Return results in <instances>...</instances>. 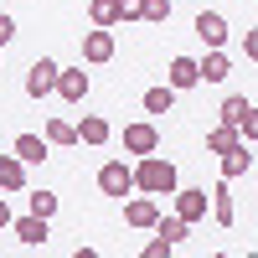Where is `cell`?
<instances>
[{
  "label": "cell",
  "instance_id": "6da1fadb",
  "mask_svg": "<svg viewBox=\"0 0 258 258\" xmlns=\"http://www.w3.org/2000/svg\"><path fill=\"white\" fill-rule=\"evenodd\" d=\"M181 186V176H176V165H170L165 155H140V165H135V191H145V197H170V191Z\"/></svg>",
  "mask_w": 258,
  "mask_h": 258
},
{
  "label": "cell",
  "instance_id": "7a4b0ae2",
  "mask_svg": "<svg viewBox=\"0 0 258 258\" xmlns=\"http://www.w3.org/2000/svg\"><path fill=\"white\" fill-rule=\"evenodd\" d=\"M98 191H103V197H129V191H135V165H124V160H109V165H103L98 170Z\"/></svg>",
  "mask_w": 258,
  "mask_h": 258
},
{
  "label": "cell",
  "instance_id": "3957f363",
  "mask_svg": "<svg viewBox=\"0 0 258 258\" xmlns=\"http://www.w3.org/2000/svg\"><path fill=\"white\" fill-rule=\"evenodd\" d=\"M57 73H62V68H57L52 57H36V62H31V73H26V93H31V98L57 93Z\"/></svg>",
  "mask_w": 258,
  "mask_h": 258
},
{
  "label": "cell",
  "instance_id": "277c9868",
  "mask_svg": "<svg viewBox=\"0 0 258 258\" xmlns=\"http://www.w3.org/2000/svg\"><path fill=\"white\" fill-rule=\"evenodd\" d=\"M124 150L129 155H150V150H160V129L140 119V124H124Z\"/></svg>",
  "mask_w": 258,
  "mask_h": 258
},
{
  "label": "cell",
  "instance_id": "5b68a950",
  "mask_svg": "<svg viewBox=\"0 0 258 258\" xmlns=\"http://www.w3.org/2000/svg\"><path fill=\"white\" fill-rule=\"evenodd\" d=\"M170 197H176V217H186L191 227L207 217V191H202V186H176Z\"/></svg>",
  "mask_w": 258,
  "mask_h": 258
},
{
  "label": "cell",
  "instance_id": "8992f818",
  "mask_svg": "<svg viewBox=\"0 0 258 258\" xmlns=\"http://www.w3.org/2000/svg\"><path fill=\"white\" fill-rule=\"evenodd\" d=\"M11 232H16L26 248H41V243L52 238V232H47V217H36V212H26V217H11Z\"/></svg>",
  "mask_w": 258,
  "mask_h": 258
},
{
  "label": "cell",
  "instance_id": "52a82bcc",
  "mask_svg": "<svg viewBox=\"0 0 258 258\" xmlns=\"http://www.w3.org/2000/svg\"><path fill=\"white\" fill-rule=\"evenodd\" d=\"M212 217H217V227H232V222H238V207H232V181L222 176L217 186H212Z\"/></svg>",
  "mask_w": 258,
  "mask_h": 258
},
{
  "label": "cell",
  "instance_id": "ba28073f",
  "mask_svg": "<svg viewBox=\"0 0 258 258\" xmlns=\"http://www.w3.org/2000/svg\"><path fill=\"white\" fill-rule=\"evenodd\" d=\"M124 222H129V227H155V222H160L155 197H129V202H124Z\"/></svg>",
  "mask_w": 258,
  "mask_h": 258
},
{
  "label": "cell",
  "instance_id": "9c48e42d",
  "mask_svg": "<svg viewBox=\"0 0 258 258\" xmlns=\"http://www.w3.org/2000/svg\"><path fill=\"white\" fill-rule=\"evenodd\" d=\"M114 57V31L109 26H93L83 36V62H109Z\"/></svg>",
  "mask_w": 258,
  "mask_h": 258
},
{
  "label": "cell",
  "instance_id": "30bf717a",
  "mask_svg": "<svg viewBox=\"0 0 258 258\" xmlns=\"http://www.w3.org/2000/svg\"><path fill=\"white\" fill-rule=\"evenodd\" d=\"M57 98L83 103V98H88V73H83V68H62L57 73Z\"/></svg>",
  "mask_w": 258,
  "mask_h": 258
},
{
  "label": "cell",
  "instance_id": "8fae6325",
  "mask_svg": "<svg viewBox=\"0 0 258 258\" xmlns=\"http://www.w3.org/2000/svg\"><path fill=\"white\" fill-rule=\"evenodd\" d=\"M165 83H170V88H197V83H202V73H197V57H170V68H165Z\"/></svg>",
  "mask_w": 258,
  "mask_h": 258
},
{
  "label": "cell",
  "instance_id": "7c38bea8",
  "mask_svg": "<svg viewBox=\"0 0 258 258\" xmlns=\"http://www.w3.org/2000/svg\"><path fill=\"white\" fill-rule=\"evenodd\" d=\"M197 73H202V83H222V78L232 73V57H227L222 47H207V57L197 62Z\"/></svg>",
  "mask_w": 258,
  "mask_h": 258
},
{
  "label": "cell",
  "instance_id": "4fadbf2b",
  "mask_svg": "<svg viewBox=\"0 0 258 258\" xmlns=\"http://www.w3.org/2000/svg\"><path fill=\"white\" fill-rule=\"evenodd\" d=\"M248 170H253V155H248V140H238L232 150H222V176H227V181L248 176Z\"/></svg>",
  "mask_w": 258,
  "mask_h": 258
},
{
  "label": "cell",
  "instance_id": "5bb4252c",
  "mask_svg": "<svg viewBox=\"0 0 258 258\" xmlns=\"http://www.w3.org/2000/svg\"><path fill=\"white\" fill-rule=\"evenodd\" d=\"M109 119L103 114H83V124H78V145H109Z\"/></svg>",
  "mask_w": 258,
  "mask_h": 258
},
{
  "label": "cell",
  "instance_id": "9a60e30c",
  "mask_svg": "<svg viewBox=\"0 0 258 258\" xmlns=\"http://www.w3.org/2000/svg\"><path fill=\"white\" fill-rule=\"evenodd\" d=\"M21 186H26V160L11 150V155H0V191H21Z\"/></svg>",
  "mask_w": 258,
  "mask_h": 258
},
{
  "label": "cell",
  "instance_id": "2e32d148",
  "mask_svg": "<svg viewBox=\"0 0 258 258\" xmlns=\"http://www.w3.org/2000/svg\"><path fill=\"white\" fill-rule=\"evenodd\" d=\"M16 155L26 160V165H41L52 155V145H47V135H16Z\"/></svg>",
  "mask_w": 258,
  "mask_h": 258
},
{
  "label": "cell",
  "instance_id": "e0dca14e",
  "mask_svg": "<svg viewBox=\"0 0 258 258\" xmlns=\"http://www.w3.org/2000/svg\"><path fill=\"white\" fill-rule=\"evenodd\" d=\"M197 36L207 41V47H222V41H227V21H222L217 11H202V16H197Z\"/></svg>",
  "mask_w": 258,
  "mask_h": 258
},
{
  "label": "cell",
  "instance_id": "ac0fdd59",
  "mask_svg": "<svg viewBox=\"0 0 258 258\" xmlns=\"http://www.w3.org/2000/svg\"><path fill=\"white\" fill-rule=\"evenodd\" d=\"M243 135H238V124H217V129H207V150L212 155H222V150H232Z\"/></svg>",
  "mask_w": 258,
  "mask_h": 258
},
{
  "label": "cell",
  "instance_id": "d6986e66",
  "mask_svg": "<svg viewBox=\"0 0 258 258\" xmlns=\"http://www.w3.org/2000/svg\"><path fill=\"white\" fill-rule=\"evenodd\" d=\"M88 21L93 26H119V0H88Z\"/></svg>",
  "mask_w": 258,
  "mask_h": 258
},
{
  "label": "cell",
  "instance_id": "ffe728a7",
  "mask_svg": "<svg viewBox=\"0 0 258 258\" xmlns=\"http://www.w3.org/2000/svg\"><path fill=\"white\" fill-rule=\"evenodd\" d=\"M155 232H160L165 243H181V238H191V222H186V217H176V212H170V217H160V222H155Z\"/></svg>",
  "mask_w": 258,
  "mask_h": 258
},
{
  "label": "cell",
  "instance_id": "44dd1931",
  "mask_svg": "<svg viewBox=\"0 0 258 258\" xmlns=\"http://www.w3.org/2000/svg\"><path fill=\"white\" fill-rule=\"evenodd\" d=\"M47 145H78V124L73 119H47Z\"/></svg>",
  "mask_w": 258,
  "mask_h": 258
},
{
  "label": "cell",
  "instance_id": "7402d4cb",
  "mask_svg": "<svg viewBox=\"0 0 258 258\" xmlns=\"http://www.w3.org/2000/svg\"><path fill=\"white\" fill-rule=\"evenodd\" d=\"M170 103H176V88H170V83L165 88H150L145 93V114H170Z\"/></svg>",
  "mask_w": 258,
  "mask_h": 258
},
{
  "label": "cell",
  "instance_id": "603a6c76",
  "mask_svg": "<svg viewBox=\"0 0 258 258\" xmlns=\"http://www.w3.org/2000/svg\"><path fill=\"white\" fill-rule=\"evenodd\" d=\"M140 21H150V26H165V21H170V0H140Z\"/></svg>",
  "mask_w": 258,
  "mask_h": 258
},
{
  "label": "cell",
  "instance_id": "cb8c5ba5",
  "mask_svg": "<svg viewBox=\"0 0 258 258\" xmlns=\"http://www.w3.org/2000/svg\"><path fill=\"white\" fill-rule=\"evenodd\" d=\"M243 114H248V98H222V109H217V124H243Z\"/></svg>",
  "mask_w": 258,
  "mask_h": 258
},
{
  "label": "cell",
  "instance_id": "d4e9b609",
  "mask_svg": "<svg viewBox=\"0 0 258 258\" xmlns=\"http://www.w3.org/2000/svg\"><path fill=\"white\" fill-rule=\"evenodd\" d=\"M31 212L52 222V212H57V191H31Z\"/></svg>",
  "mask_w": 258,
  "mask_h": 258
},
{
  "label": "cell",
  "instance_id": "484cf974",
  "mask_svg": "<svg viewBox=\"0 0 258 258\" xmlns=\"http://www.w3.org/2000/svg\"><path fill=\"white\" fill-rule=\"evenodd\" d=\"M238 135L248 140V145H258V109L248 103V114H243V124H238Z\"/></svg>",
  "mask_w": 258,
  "mask_h": 258
},
{
  "label": "cell",
  "instance_id": "4316f807",
  "mask_svg": "<svg viewBox=\"0 0 258 258\" xmlns=\"http://www.w3.org/2000/svg\"><path fill=\"white\" fill-rule=\"evenodd\" d=\"M170 253H176V243H165L160 232H155V238L145 243V258H170Z\"/></svg>",
  "mask_w": 258,
  "mask_h": 258
},
{
  "label": "cell",
  "instance_id": "83f0119b",
  "mask_svg": "<svg viewBox=\"0 0 258 258\" xmlns=\"http://www.w3.org/2000/svg\"><path fill=\"white\" fill-rule=\"evenodd\" d=\"M119 21H140V0H119Z\"/></svg>",
  "mask_w": 258,
  "mask_h": 258
},
{
  "label": "cell",
  "instance_id": "f1b7e54d",
  "mask_svg": "<svg viewBox=\"0 0 258 258\" xmlns=\"http://www.w3.org/2000/svg\"><path fill=\"white\" fill-rule=\"evenodd\" d=\"M243 52H248V62H258V26L243 36Z\"/></svg>",
  "mask_w": 258,
  "mask_h": 258
},
{
  "label": "cell",
  "instance_id": "f546056e",
  "mask_svg": "<svg viewBox=\"0 0 258 258\" xmlns=\"http://www.w3.org/2000/svg\"><path fill=\"white\" fill-rule=\"evenodd\" d=\"M11 36H16V21H11L6 11H0V47H6V41H11Z\"/></svg>",
  "mask_w": 258,
  "mask_h": 258
},
{
  "label": "cell",
  "instance_id": "4dcf8cb0",
  "mask_svg": "<svg viewBox=\"0 0 258 258\" xmlns=\"http://www.w3.org/2000/svg\"><path fill=\"white\" fill-rule=\"evenodd\" d=\"M11 227V207H6V197H0V232Z\"/></svg>",
  "mask_w": 258,
  "mask_h": 258
}]
</instances>
